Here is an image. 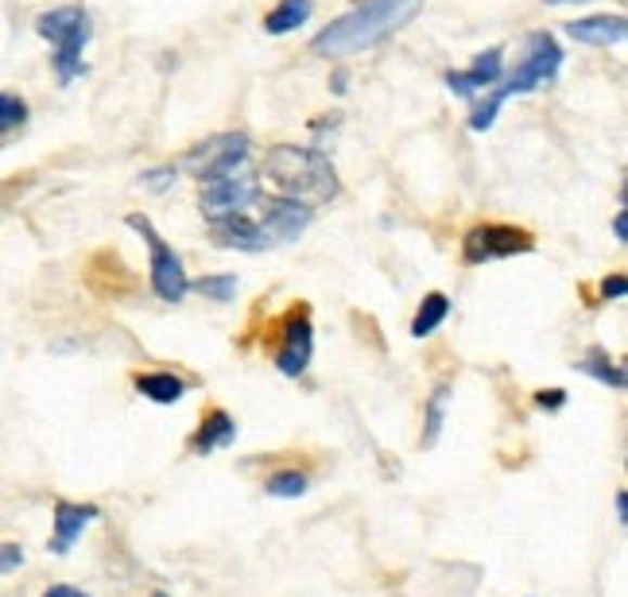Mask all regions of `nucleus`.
Returning <instances> with one entry per match:
<instances>
[{"label": "nucleus", "mask_w": 628, "mask_h": 597, "mask_svg": "<svg viewBox=\"0 0 628 597\" xmlns=\"http://www.w3.org/2000/svg\"><path fill=\"white\" fill-rule=\"evenodd\" d=\"M20 567H24V547L20 543H0V579Z\"/></svg>", "instance_id": "obj_24"}, {"label": "nucleus", "mask_w": 628, "mask_h": 597, "mask_svg": "<svg viewBox=\"0 0 628 597\" xmlns=\"http://www.w3.org/2000/svg\"><path fill=\"white\" fill-rule=\"evenodd\" d=\"M24 120H28V105H24V98H16V93H0V136L20 128Z\"/></svg>", "instance_id": "obj_23"}, {"label": "nucleus", "mask_w": 628, "mask_h": 597, "mask_svg": "<svg viewBox=\"0 0 628 597\" xmlns=\"http://www.w3.org/2000/svg\"><path fill=\"white\" fill-rule=\"evenodd\" d=\"M504 74V47H489V51L474 54V63L465 71H450L447 78V90L462 101H474L477 93H489Z\"/></svg>", "instance_id": "obj_11"}, {"label": "nucleus", "mask_w": 628, "mask_h": 597, "mask_svg": "<svg viewBox=\"0 0 628 597\" xmlns=\"http://www.w3.org/2000/svg\"><path fill=\"white\" fill-rule=\"evenodd\" d=\"M536 249V237L520 226H501V221H485L474 226L462 237V256L465 264H485V261H509V256H524Z\"/></svg>", "instance_id": "obj_8"}, {"label": "nucleus", "mask_w": 628, "mask_h": 597, "mask_svg": "<svg viewBox=\"0 0 628 597\" xmlns=\"http://www.w3.org/2000/svg\"><path fill=\"white\" fill-rule=\"evenodd\" d=\"M601 298H605V303H613V298H625L628 295V280L625 276H620V271H613V276H605V280H601Z\"/></svg>", "instance_id": "obj_25"}, {"label": "nucleus", "mask_w": 628, "mask_h": 597, "mask_svg": "<svg viewBox=\"0 0 628 597\" xmlns=\"http://www.w3.org/2000/svg\"><path fill=\"white\" fill-rule=\"evenodd\" d=\"M209 241L218 249H229V253H268L272 241L260 229L253 214H226V217H209Z\"/></svg>", "instance_id": "obj_10"}, {"label": "nucleus", "mask_w": 628, "mask_h": 597, "mask_svg": "<svg viewBox=\"0 0 628 597\" xmlns=\"http://www.w3.org/2000/svg\"><path fill=\"white\" fill-rule=\"evenodd\" d=\"M578 369H582L590 380H598V384H605V389L625 392V369H620L617 357H613L610 350H601V345H590V350L582 353Z\"/></svg>", "instance_id": "obj_16"}, {"label": "nucleus", "mask_w": 628, "mask_h": 597, "mask_svg": "<svg viewBox=\"0 0 628 597\" xmlns=\"http://www.w3.org/2000/svg\"><path fill=\"white\" fill-rule=\"evenodd\" d=\"M93 520H101V508H98V505H78V500H55V516H51L55 532H51V543H47V551H51V555H66V551L74 547V543L82 539V532L93 524Z\"/></svg>", "instance_id": "obj_13"}, {"label": "nucleus", "mask_w": 628, "mask_h": 597, "mask_svg": "<svg viewBox=\"0 0 628 597\" xmlns=\"http://www.w3.org/2000/svg\"><path fill=\"white\" fill-rule=\"evenodd\" d=\"M175 175H179V172H175V163H171V167H155V172H148L140 182H144L148 190H167L175 182Z\"/></svg>", "instance_id": "obj_26"}, {"label": "nucleus", "mask_w": 628, "mask_h": 597, "mask_svg": "<svg viewBox=\"0 0 628 597\" xmlns=\"http://www.w3.org/2000/svg\"><path fill=\"white\" fill-rule=\"evenodd\" d=\"M310 488V478L303 470H275L265 478V493L275 500H299Z\"/></svg>", "instance_id": "obj_21"}, {"label": "nucleus", "mask_w": 628, "mask_h": 597, "mask_svg": "<svg viewBox=\"0 0 628 597\" xmlns=\"http://www.w3.org/2000/svg\"><path fill=\"white\" fill-rule=\"evenodd\" d=\"M419 9H423V0H357L354 9L330 20L319 36L310 39V51L322 54V59L361 54L381 39H388L392 31H400Z\"/></svg>", "instance_id": "obj_1"}, {"label": "nucleus", "mask_w": 628, "mask_h": 597, "mask_svg": "<svg viewBox=\"0 0 628 597\" xmlns=\"http://www.w3.org/2000/svg\"><path fill=\"white\" fill-rule=\"evenodd\" d=\"M613 237H617L620 244L628 241V209H617V217H613Z\"/></svg>", "instance_id": "obj_28"}, {"label": "nucleus", "mask_w": 628, "mask_h": 597, "mask_svg": "<svg viewBox=\"0 0 628 597\" xmlns=\"http://www.w3.org/2000/svg\"><path fill=\"white\" fill-rule=\"evenodd\" d=\"M447 315H450V298L443 295V291H431V295H423L415 318H411V338H431L438 326L447 322Z\"/></svg>", "instance_id": "obj_19"}, {"label": "nucleus", "mask_w": 628, "mask_h": 597, "mask_svg": "<svg viewBox=\"0 0 628 597\" xmlns=\"http://www.w3.org/2000/svg\"><path fill=\"white\" fill-rule=\"evenodd\" d=\"M152 597H171V594H164V589H159V594H152Z\"/></svg>", "instance_id": "obj_32"}, {"label": "nucleus", "mask_w": 628, "mask_h": 597, "mask_svg": "<svg viewBox=\"0 0 628 597\" xmlns=\"http://www.w3.org/2000/svg\"><path fill=\"white\" fill-rule=\"evenodd\" d=\"M36 31L55 47L51 51V66H55L59 81L71 86L86 74V47L93 39V24H90V12L78 9V4H59V9L43 12L36 20Z\"/></svg>", "instance_id": "obj_4"}, {"label": "nucleus", "mask_w": 628, "mask_h": 597, "mask_svg": "<svg viewBox=\"0 0 628 597\" xmlns=\"http://www.w3.org/2000/svg\"><path fill=\"white\" fill-rule=\"evenodd\" d=\"M191 291H198L202 298H214V303H233V298H238V276H233V271L198 276V280H191Z\"/></svg>", "instance_id": "obj_22"}, {"label": "nucleus", "mask_w": 628, "mask_h": 597, "mask_svg": "<svg viewBox=\"0 0 628 597\" xmlns=\"http://www.w3.org/2000/svg\"><path fill=\"white\" fill-rule=\"evenodd\" d=\"M536 404L543 407V411H559V407L566 404V392L563 389H539L536 392Z\"/></svg>", "instance_id": "obj_27"}, {"label": "nucleus", "mask_w": 628, "mask_h": 597, "mask_svg": "<svg viewBox=\"0 0 628 597\" xmlns=\"http://www.w3.org/2000/svg\"><path fill=\"white\" fill-rule=\"evenodd\" d=\"M275 345H272V361L283 377L299 380L310 369V357H315V326H310L307 307H292L275 326Z\"/></svg>", "instance_id": "obj_7"}, {"label": "nucleus", "mask_w": 628, "mask_h": 597, "mask_svg": "<svg viewBox=\"0 0 628 597\" xmlns=\"http://www.w3.org/2000/svg\"><path fill=\"white\" fill-rule=\"evenodd\" d=\"M260 229L268 233V241L272 244H283V241H295V237H303L310 229V221H315V206H307V202H295V199H268L265 206H260Z\"/></svg>", "instance_id": "obj_12"}, {"label": "nucleus", "mask_w": 628, "mask_h": 597, "mask_svg": "<svg viewBox=\"0 0 628 597\" xmlns=\"http://www.w3.org/2000/svg\"><path fill=\"white\" fill-rule=\"evenodd\" d=\"M265 175L280 199L307 202V206H322V202L337 199V172L326 152L303 144H275L265 155Z\"/></svg>", "instance_id": "obj_3"}, {"label": "nucleus", "mask_w": 628, "mask_h": 597, "mask_svg": "<svg viewBox=\"0 0 628 597\" xmlns=\"http://www.w3.org/2000/svg\"><path fill=\"white\" fill-rule=\"evenodd\" d=\"M547 4H555V9H563V4H586V0H547Z\"/></svg>", "instance_id": "obj_31"}, {"label": "nucleus", "mask_w": 628, "mask_h": 597, "mask_svg": "<svg viewBox=\"0 0 628 597\" xmlns=\"http://www.w3.org/2000/svg\"><path fill=\"white\" fill-rule=\"evenodd\" d=\"M43 597H90V594H86V589H78V586H47Z\"/></svg>", "instance_id": "obj_29"}, {"label": "nucleus", "mask_w": 628, "mask_h": 597, "mask_svg": "<svg viewBox=\"0 0 628 597\" xmlns=\"http://www.w3.org/2000/svg\"><path fill=\"white\" fill-rule=\"evenodd\" d=\"M128 229L132 233L144 237L148 244V280H152V291L164 303H182L187 298V291H191V276H187V268H182V256L175 253V244L164 241V233L155 229V221L148 214H128L125 217Z\"/></svg>", "instance_id": "obj_6"}, {"label": "nucleus", "mask_w": 628, "mask_h": 597, "mask_svg": "<svg viewBox=\"0 0 628 597\" xmlns=\"http://www.w3.org/2000/svg\"><path fill=\"white\" fill-rule=\"evenodd\" d=\"M315 12V0H280L272 12L265 16V31L268 36H292Z\"/></svg>", "instance_id": "obj_18"}, {"label": "nucleus", "mask_w": 628, "mask_h": 597, "mask_svg": "<svg viewBox=\"0 0 628 597\" xmlns=\"http://www.w3.org/2000/svg\"><path fill=\"white\" fill-rule=\"evenodd\" d=\"M260 202V175L245 172L226 175V179H214L202 187V217H226V214H248V209Z\"/></svg>", "instance_id": "obj_9"}, {"label": "nucleus", "mask_w": 628, "mask_h": 597, "mask_svg": "<svg viewBox=\"0 0 628 597\" xmlns=\"http://www.w3.org/2000/svg\"><path fill=\"white\" fill-rule=\"evenodd\" d=\"M248 155H253V140L245 132H221L209 136L202 144H194L191 152H182V160L175 163L179 175H191L202 187L214 179H226V175H238L248 167Z\"/></svg>", "instance_id": "obj_5"}, {"label": "nucleus", "mask_w": 628, "mask_h": 597, "mask_svg": "<svg viewBox=\"0 0 628 597\" xmlns=\"http://www.w3.org/2000/svg\"><path fill=\"white\" fill-rule=\"evenodd\" d=\"M559 71H563V47H559V39L551 31H531L524 39V59L509 74H501V81L474 105L470 128L474 132H489L497 125V117H501L504 101L524 98V93L539 90V86H551L559 78Z\"/></svg>", "instance_id": "obj_2"}, {"label": "nucleus", "mask_w": 628, "mask_h": 597, "mask_svg": "<svg viewBox=\"0 0 628 597\" xmlns=\"http://www.w3.org/2000/svg\"><path fill=\"white\" fill-rule=\"evenodd\" d=\"M566 36L578 39L586 47H617L625 43L628 36V20L620 16H586V20H571L566 24Z\"/></svg>", "instance_id": "obj_15"}, {"label": "nucleus", "mask_w": 628, "mask_h": 597, "mask_svg": "<svg viewBox=\"0 0 628 597\" xmlns=\"http://www.w3.org/2000/svg\"><path fill=\"white\" fill-rule=\"evenodd\" d=\"M137 392L152 404H179L187 396V380L175 377V372H137L132 377Z\"/></svg>", "instance_id": "obj_17"}, {"label": "nucleus", "mask_w": 628, "mask_h": 597, "mask_svg": "<svg viewBox=\"0 0 628 597\" xmlns=\"http://www.w3.org/2000/svg\"><path fill=\"white\" fill-rule=\"evenodd\" d=\"M447 399H450V384H438L427 396V404H423V434H419V443L427 446V450L438 443V434L447 427Z\"/></svg>", "instance_id": "obj_20"}, {"label": "nucleus", "mask_w": 628, "mask_h": 597, "mask_svg": "<svg viewBox=\"0 0 628 597\" xmlns=\"http://www.w3.org/2000/svg\"><path fill=\"white\" fill-rule=\"evenodd\" d=\"M233 443H238V419L229 416L226 407H206L198 431L191 434V443L187 446H191V454L206 458V454H214V450H229Z\"/></svg>", "instance_id": "obj_14"}, {"label": "nucleus", "mask_w": 628, "mask_h": 597, "mask_svg": "<svg viewBox=\"0 0 628 597\" xmlns=\"http://www.w3.org/2000/svg\"><path fill=\"white\" fill-rule=\"evenodd\" d=\"M617 520H620V524H628V493H625V488L617 493Z\"/></svg>", "instance_id": "obj_30"}]
</instances>
